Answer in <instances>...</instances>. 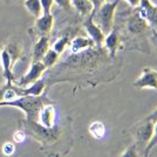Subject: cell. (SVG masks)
<instances>
[{
	"label": "cell",
	"mask_w": 157,
	"mask_h": 157,
	"mask_svg": "<svg viewBox=\"0 0 157 157\" xmlns=\"http://www.w3.org/2000/svg\"><path fill=\"white\" fill-rule=\"evenodd\" d=\"M121 157H137V147H136V145L129 147V148L122 154Z\"/></svg>",
	"instance_id": "obj_24"
},
{
	"label": "cell",
	"mask_w": 157,
	"mask_h": 157,
	"mask_svg": "<svg viewBox=\"0 0 157 157\" xmlns=\"http://www.w3.org/2000/svg\"><path fill=\"white\" fill-rule=\"evenodd\" d=\"M71 5L81 17H89L93 13L90 0H71Z\"/></svg>",
	"instance_id": "obj_15"
},
{
	"label": "cell",
	"mask_w": 157,
	"mask_h": 157,
	"mask_svg": "<svg viewBox=\"0 0 157 157\" xmlns=\"http://www.w3.org/2000/svg\"><path fill=\"white\" fill-rule=\"evenodd\" d=\"M46 69V66L42 63V61H32L28 72L25 75H22L19 80H15L13 83L18 87H27L33 82H35L36 80L41 78Z\"/></svg>",
	"instance_id": "obj_3"
},
{
	"label": "cell",
	"mask_w": 157,
	"mask_h": 157,
	"mask_svg": "<svg viewBox=\"0 0 157 157\" xmlns=\"http://www.w3.org/2000/svg\"><path fill=\"white\" fill-rule=\"evenodd\" d=\"M157 144V122L156 124L154 125V132H152V137H151L150 142L148 143V145H147V152H149V150H150L151 148L154 147V145H156Z\"/></svg>",
	"instance_id": "obj_23"
},
{
	"label": "cell",
	"mask_w": 157,
	"mask_h": 157,
	"mask_svg": "<svg viewBox=\"0 0 157 157\" xmlns=\"http://www.w3.org/2000/svg\"><path fill=\"white\" fill-rule=\"evenodd\" d=\"M71 46V51L72 53H80L83 52L86 49H89L92 47L95 46L94 41L90 38H86V36H75L73 40H71L69 42Z\"/></svg>",
	"instance_id": "obj_13"
},
{
	"label": "cell",
	"mask_w": 157,
	"mask_h": 157,
	"mask_svg": "<svg viewBox=\"0 0 157 157\" xmlns=\"http://www.w3.org/2000/svg\"><path fill=\"white\" fill-rule=\"evenodd\" d=\"M125 2H128L131 7H138L141 0H125Z\"/></svg>",
	"instance_id": "obj_29"
},
{
	"label": "cell",
	"mask_w": 157,
	"mask_h": 157,
	"mask_svg": "<svg viewBox=\"0 0 157 157\" xmlns=\"http://www.w3.org/2000/svg\"><path fill=\"white\" fill-rule=\"evenodd\" d=\"M102 45L105 47V49L110 54V56H115V54L117 52L118 45H120L118 33L116 31H113V29L109 33H107Z\"/></svg>",
	"instance_id": "obj_14"
},
{
	"label": "cell",
	"mask_w": 157,
	"mask_h": 157,
	"mask_svg": "<svg viewBox=\"0 0 157 157\" xmlns=\"http://www.w3.org/2000/svg\"><path fill=\"white\" fill-rule=\"evenodd\" d=\"M14 151H15V145H14L12 142H6V143L2 145V152H4L7 157L13 155Z\"/></svg>",
	"instance_id": "obj_22"
},
{
	"label": "cell",
	"mask_w": 157,
	"mask_h": 157,
	"mask_svg": "<svg viewBox=\"0 0 157 157\" xmlns=\"http://www.w3.org/2000/svg\"><path fill=\"white\" fill-rule=\"evenodd\" d=\"M105 1V0H90V2H92V5H93V13L92 14L95 13Z\"/></svg>",
	"instance_id": "obj_27"
},
{
	"label": "cell",
	"mask_w": 157,
	"mask_h": 157,
	"mask_svg": "<svg viewBox=\"0 0 157 157\" xmlns=\"http://www.w3.org/2000/svg\"><path fill=\"white\" fill-rule=\"evenodd\" d=\"M89 132H90V135L94 138L100 140V138H102L105 136V125L102 122H100V121H95V122H93L92 124L89 125Z\"/></svg>",
	"instance_id": "obj_19"
},
{
	"label": "cell",
	"mask_w": 157,
	"mask_h": 157,
	"mask_svg": "<svg viewBox=\"0 0 157 157\" xmlns=\"http://www.w3.org/2000/svg\"><path fill=\"white\" fill-rule=\"evenodd\" d=\"M83 28H85V31L87 32V34H88V36L94 41V44H95L96 46H98V47L102 46L105 34V32L100 28V26H98V24L94 21L92 14L85 20V22H83Z\"/></svg>",
	"instance_id": "obj_5"
},
{
	"label": "cell",
	"mask_w": 157,
	"mask_h": 157,
	"mask_svg": "<svg viewBox=\"0 0 157 157\" xmlns=\"http://www.w3.org/2000/svg\"><path fill=\"white\" fill-rule=\"evenodd\" d=\"M38 121L41 125L46 128H52L54 127L55 122V109L52 105H44L40 109Z\"/></svg>",
	"instance_id": "obj_12"
},
{
	"label": "cell",
	"mask_w": 157,
	"mask_h": 157,
	"mask_svg": "<svg viewBox=\"0 0 157 157\" xmlns=\"http://www.w3.org/2000/svg\"><path fill=\"white\" fill-rule=\"evenodd\" d=\"M25 138H26V134H25V131H22V130L14 131L13 140H14V142H15V143H21V142H24V141H25Z\"/></svg>",
	"instance_id": "obj_25"
},
{
	"label": "cell",
	"mask_w": 157,
	"mask_h": 157,
	"mask_svg": "<svg viewBox=\"0 0 157 157\" xmlns=\"http://www.w3.org/2000/svg\"><path fill=\"white\" fill-rule=\"evenodd\" d=\"M40 2H41V7H42V13H51L52 7L54 5V0H40Z\"/></svg>",
	"instance_id": "obj_21"
},
{
	"label": "cell",
	"mask_w": 157,
	"mask_h": 157,
	"mask_svg": "<svg viewBox=\"0 0 157 157\" xmlns=\"http://www.w3.org/2000/svg\"><path fill=\"white\" fill-rule=\"evenodd\" d=\"M48 102V98L44 96H19L10 101H0V107H14L19 108L26 114V121H38L40 109Z\"/></svg>",
	"instance_id": "obj_1"
},
{
	"label": "cell",
	"mask_w": 157,
	"mask_h": 157,
	"mask_svg": "<svg viewBox=\"0 0 157 157\" xmlns=\"http://www.w3.org/2000/svg\"><path fill=\"white\" fill-rule=\"evenodd\" d=\"M118 2H120V0H110V1L105 0L98 11L94 14H92L94 21L105 32V34L109 33L113 29L115 11L117 8Z\"/></svg>",
	"instance_id": "obj_2"
},
{
	"label": "cell",
	"mask_w": 157,
	"mask_h": 157,
	"mask_svg": "<svg viewBox=\"0 0 157 157\" xmlns=\"http://www.w3.org/2000/svg\"><path fill=\"white\" fill-rule=\"evenodd\" d=\"M0 63L2 67V76L6 80V83H13L15 81V76L13 74L14 66L12 63L11 55L5 47H2L0 51Z\"/></svg>",
	"instance_id": "obj_7"
},
{
	"label": "cell",
	"mask_w": 157,
	"mask_h": 157,
	"mask_svg": "<svg viewBox=\"0 0 157 157\" xmlns=\"http://www.w3.org/2000/svg\"><path fill=\"white\" fill-rule=\"evenodd\" d=\"M54 4H56L59 7H61L65 11H69L72 8L71 0H54Z\"/></svg>",
	"instance_id": "obj_26"
},
{
	"label": "cell",
	"mask_w": 157,
	"mask_h": 157,
	"mask_svg": "<svg viewBox=\"0 0 157 157\" xmlns=\"http://www.w3.org/2000/svg\"><path fill=\"white\" fill-rule=\"evenodd\" d=\"M152 36H154L155 41L157 42V31H154V32H152Z\"/></svg>",
	"instance_id": "obj_30"
},
{
	"label": "cell",
	"mask_w": 157,
	"mask_h": 157,
	"mask_svg": "<svg viewBox=\"0 0 157 157\" xmlns=\"http://www.w3.org/2000/svg\"><path fill=\"white\" fill-rule=\"evenodd\" d=\"M138 7V13L148 21V24L157 27V5L152 4L150 0H141Z\"/></svg>",
	"instance_id": "obj_8"
},
{
	"label": "cell",
	"mask_w": 157,
	"mask_h": 157,
	"mask_svg": "<svg viewBox=\"0 0 157 157\" xmlns=\"http://www.w3.org/2000/svg\"><path fill=\"white\" fill-rule=\"evenodd\" d=\"M154 132V123L150 121H145L143 124L140 125L136 130V138H137L138 147L144 148L147 144L150 142Z\"/></svg>",
	"instance_id": "obj_10"
},
{
	"label": "cell",
	"mask_w": 157,
	"mask_h": 157,
	"mask_svg": "<svg viewBox=\"0 0 157 157\" xmlns=\"http://www.w3.org/2000/svg\"><path fill=\"white\" fill-rule=\"evenodd\" d=\"M148 26H149L148 21L138 12L132 14L127 21V28L132 34H142L148 29Z\"/></svg>",
	"instance_id": "obj_9"
},
{
	"label": "cell",
	"mask_w": 157,
	"mask_h": 157,
	"mask_svg": "<svg viewBox=\"0 0 157 157\" xmlns=\"http://www.w3.org/2000/svg\"><path fill=\"white\" fill-rule=\"evenodd\" d=\"M4 47L7 49V52L10 53L11 59H12V63L14 66L17 63V61L21 58V54H22V45H21V42L12 40Z\"/></svg>",
	"instance_id": "obj_16"
},
{
	"label": "cell",
	"mask_w": 157,
	"mask_h": 157,
	"mask_svg": "<svg viewBox=\"0 0 157 157\" xmlns=\"http://www.w3.org/2000/svg\"><path fill=\"white\" fill-rule=\"evenodd\" d=\"M54 26V15L52 13L41 14L39 18L35 19V24L31 32H33L38 38L44 35H49Z\"/></svg>",
	"instance_id": "obj_4"
},
{
	"label": "cell",
	"mask_w": 157,
	"mask_h": 157,
	"mask_svg": "<svg viewBox=\"0 0 157 157\" xmlns=\"http://www.w3.org/2000/svg\"><path fill=\"white\" fill-rule=\"evenodd\" d=\"M22 1H24V0H22Z\"/></svg>",
	"instance_id": "obj_31"
},
{
	"label": "cell",
	"mask_w": 157,
	"mask_h": 157,
	"mask_svg": "<svg viewBox=\"0 0 157 157\" xmlns=\"http://www.w3.org/2000/svg\"><path fill=\"white\" fill-rule=\"evenodd\" d=\"M24 6L34 19L39 18L42 14V7L40 0H24Z\"/></svg>",
	"instance_id": "obj_17"
},
{
	"label": "cell",
	"mask_w": 157,
	"mask_h": 157,
	"mask_svg": "<svg viewBox=\"0 0 157 157\" xmlns=\"http://www.w3.org/2000/svg\"><path fill=\"white\" fill-rule=\"evenodd\" d=\"M134 86L140 89L150 88L157 90V71L151 68H145L137 80L134 82Z\"/></svg>",
	"instance_id": "obj_6"
},
{
	"label": "cell",
	"mask_w": 157,
	"mask_h": 157,
	"mask_svg": "<svg viewBox=\"0 0 157 157\" xmlns=\"http://www.w3.org/2000/svg\"><path fill=\"white\" fill-rule=\"evenodd\" d=\"M49 49V36H39L32 49V61H41L44 55Z\"/></svg>",
	"instance_id": "obj_11"
},
{
	"label": "cell",
	"mask_w": 157,
	"mask_h": 157,
	"mask_svg": "<svg viewBox=\"0 0 157 157\" xmlns=\"http://www.w3.org/2000/svg\"><path fill=\"white\" fill-rule=\"evenodd\" d=\"M60 54L58 52H55L53 48H49L46 52V54L44 55V58L41 59L42 63L46 66V68H52L56 65V62L59 61Z\"/></svg>",
	"instance_id": "obj_18"
},
{
	"label": "cell",
	"mask_w": 157,
	"mask_h": 157,
	"mask_svg": "<svg viewBox=\"0 0 157 157\" xmlns=\"http://www.w3.org/2000/svg\"><path fill=\"white\" fill-rule=\"evenodd\" d=\"M147 120H148V121H150V122H152V123H156L157 122V109L152 111L150 115L148 116Z\"/></svg>",
	"instance_id": "obj_28"
},
{
	"label": "cell",
	"mask_w": 157,
	"mask_h": 157,
	"mask_svg": "<svg viewBox=\"0 0 157 157\" xmlns=\"http://www.w3.org/2000/svg\"><path fill=\"white\" fill-rule=\"evenodd\" d=\"M69 42H71L69 36H68V35H63V36L59 38V39L54 42L53 49H54L55 52H58L59 54H61V53H63V51L66 49V47L69 45Z\"/></svg>",
	"instance_id": "obj_20"
}]
</instances>
